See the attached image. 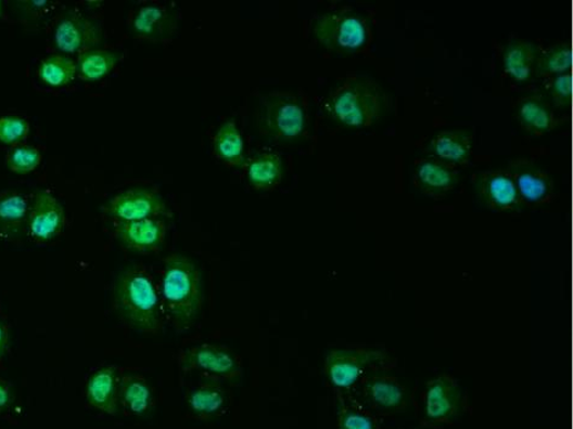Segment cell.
Wrapping results in <instances>:
<instances>
[{
  "label": "cell",
  "instance_id": "6da1fadb",
  "mask_svg": "<svg viewBox=\"0 0 573 429\" xmlns=\"http://www.w3.org/2000/svg\"><path fill=\"white\" fill-rule=\"evenodd\" d=\"M162 296L166 315L177 330L189 329L203 307V284L194 261L182 255L164 260Z\"/></svg>",
  "mask_w": 573,
  "mask_h": 429
},
{
  "label": "cell",
  "instance_id": "7a4b0ae2",
  "mask_svg": "<svg viewBox=\"0 0 573 429\" xmlns=\"http://www.w3.org/2000/svg\"><path fill=\"white\" fill-rule=\"evenodd\" d=\"M113 300L119 316L132 328L148 334L162 332L158 292L148 270L125 268L114 282Z\"/></svg>",
  "mask_w": 573,
  "mask_h": 429
},
{
  "label": "cell",
  "instance_id": "3957f363",
  "mask_svg": "<svg viewBox=\"0 0 573 429\" xmlns=\"http://www.w3.org/2000/svg\"><path fill=\"white\" fill-rule=\"evenodd\" d=\"M326 110L331 119L347 128H370L383 112L382 92L367 79L348 78L331 91Z\"/></svg>",
  "mask_w": 573,
  "mask_h": 429
},
{
  "label": "cell",
  "instance_id": "277c9868",
  "mask_svg": "<svg viewBox=\"0 0 573 429\" xmlns=\"http://www.w3.org/2000/svg\"><path fill=\"white\" fill-rule=\"evenodd\" d=\"M308 115L304 102L291 93H270L259 104L257 127L270 141L294 142L307 130Z\"/></svg>",
  "mask_w": 573,
  "mask_h": 429
},
{
  "label": "cell",
  "instance_id": "5b68a950",
  "mask_svg": "<svg viewBox=\"0 0 573 429\" xmlns=\"http://www.w3.org/2000/svg\"><path fill=\"white\" fill-rule=\"evenodd\" d=\"M313 35L319 44L338 54H356L369 44L371 29L368 21L349 9L333 12L317 18Z\"/></svg>",
  "mask_w": 573,
  "mask_h": 429
},
{
  "label": "cell",
  "instance_id": "8992f818",
  "mask_svg": "<svg viewBox=\"0 0 573 429\" xmlns=\"http://www.w3.org/2000/svg\"><path fill=\"white\" fill-rule=\"evenodd\" d=\"M390 366L387 353L380 350H332L326 359V374L340 392L358 385L370 372Z\"/></svg>",
  "mask_w": 573,
  "mask_h": 429
},
{
  "label": "cell",
  "instance_id": "52a82bcc",
  "mask_svg": "<svg viewBox=\"0 0 573 429\" xmlns=\"http://www.w3.org/2000/svg\"><path fill=\"white\" fill-rule=\"evenodd\" d=\"M179 366L184 373L198 372L235 384L241 381L243 375L237 354L217 343L205 342L183 350L179 355Z\"/></svg>",
  "mask_w": 573,
  "mask_h": 429
},
{
  "label": "cell",
  "instance_id": "ba28073f",
  "mask_svg": "<svg viewBox=\"0 0 573 429\" xmlns=\"http://www.w3.org/2000/svg\"><path fill=\"white\" fill-rule=\"evenodd\" d=\"M102 212L113 222H133L171 216L158 191L140 186L114 195L103 205Z\"/></svg>",
  "mask_w": 573,
  "mask_h": 429
},
{
  "label": "cell",
  "instance_id": "9c48e42d",
  "mask_svg": "<svg viewBox=\"0 0 573 429\" xmlns=\"http://www.w3.org/2000/svg\"><path fill=\"white\" fill-rule=\"evenodd\" d=\"M390 366L370 372L360 381L365 401L381 413H399L408 406V391L397 378L389 373Z\"/></svg>",
  "mask_w": 573,
  "mask_h": 429
},
{
  "label": "cell",
  "instance_id": "30bf717a",
  "mask_svg": "<svg viewBox=\"0 0 573 429\" xmlns=\"http://www.w3.org/2000/svg\"><path fill=\"white\" fill-rule=\"evenodd\" d=\"M424 420L431 426H442L455 420L461 411L460 386L449 375L436 376L425 386Z\"/></svg>",
  "mask_w": 573,
  "mask_h": 429
},
{
  "label": "cell",
  "instance_id": "8fae6325",
  "mask_svg": "<svg viewBox=\"0 0 573 429\" xmlns=\"http://www.w3.org/2000/svg\"><path fill=\"white\" fill-rule=\"evenodd\" d=\"M475 192L483 204L497 212H520L526 206L517 190L512 176L506 170L479 173Z\"/></svg>",
  "mask_w": 573,
  "mask_h": 429
},
{
  "label": "cell",
  "instance_id": "7c38bea8",
  "mask_svg": "<svg viewBox=\"0 0 573 429\" xmlns=\"http://www.w3.org/2000/svg\"><path fill=\"white\" fill-rule=\"evenodd\" d=\"M102 28L96 20L67 14L59 21L54 34L58 50L67 55L85 54L102 43Z\"/></svg>",
  "mask_w": 573,
  "mask_h": 429
},
{
  "label": "cell",
  "instance_id": "4fadbf2b",
  "mask_svg": "<svg viewBox=\"0 0 573 429\" xmlns=\"http://www.w3.org/2000/svg\"><path fill=\"white\" fill-rule=\"evenodd\" d=\"M114 236L133 253L158 252L165 244L168 226L163 219H143L133 222H113Z\"/></svg>",
  "mask_w": 573,
  "mask_h": 429
},
{
  "label": "cell",
  "instance_id": "5bb4252c",
  "mask_svg": "<svg viewBox=\"0 0 573 429\" xmlns=\"http://www.w3.org/2000/svg\"><path fill=\"white\" fill-rule=\"evenodd\" d=\"M66 225V213L64 206L49 192L38 191L29 207L27 229L30 237L38 243L58 237Z\"/></svg>",
  "mask_w": 573,
  "mask_h": 429
},
{
  "label": "cell",
  "instance_id": "9a60e30c",
  "mask_svg": "<svg viewBox=\"0 0 573 429\" xmlns=\"http://www.w3.org/2000/svg\"><path fill=\"white\" fill-rule=\"evenodd\" d=\"M507 171L512 176L525 205L542 206L553 200L555 182L535 162L518 159L509 164Z\"/></svg>",
  "mask_w": 573,
  "mask_h": 429
},
{
  "label": "cell",
  "instance_id": "2e32d148",
  "mask_svg": "<svg viewBox=\"0 0 573 429\" xmlns=\"http://www.w3.org/2000/svg\"><path fill=\"white\" fill-rule=\"evenodd\" d=\"M179 14L170 8L151 4L138 10L131 21L133 37L150 41L171 39L179 30Z\"/></svg>",
  "mask_w": 573,
  "mask_h": 429
},
{
  "label": "cell",
  "instance_id": "e0dca14e",
  "mask_svg": "<svg viewBox=\"0 0 573 429\" xmlns=\"http://www.w3.org/2000/svg\"><path fill=\"white\" fill-rule=\"evenodd\" d=\"M413 183L417 190L431 197L449 194L460 183L456 167L435 158L417 161L413 169Z\"/></svg>",
  "mask_w": 573,
  "mask_h": 429
},
{
  "label": "cell",
  "instance_id": "ac0fdd59",
  "mask_svg": "<svg viewBox=\"0 0 573 429\" xmlns=\"http://www.w3.org/2000/svg\"><path fill=\"white\" fill-rule=\"evenodd\" d=\"M186 401L194 416L212 420L226 410L227 393L222 380L202 375V380L187 393Z\"/></svg>",
  "mask_w": 573,
  "mask_h": 429
},
{
  "label": "cell",
  "instance_id": "d6986e66",
  "mask_svg": "<svg viewBox=\"0 0 573 429\" xmlns=\"http://www.w3.org/2000/svg\"><path fill=\"white\" fill-rule=\"evenodd\" d=\"M87 401L101 413L116 416L119 413V375L116 366H102L87 384Z\"/></svg>",
  "mask_w": 573,
  "mask_h": 429
},
{
  "label": "cell",
  "instance_id": "ffe728a7",
  "mask_svg": "<svg viewBox=\"0 0 573 429\" xmlns=\"http://www.w3.org/2000/svg\"><path fill=\"white\" fill-rule=\"evenodd\" d=\"M473 135L464 130H446L436 133L429 144L432 158L454 167L471 160Z\"/></svg>",
  "mask_w": 573,
  "mask_h": 429
},
{
  "label": "cell",
  "instance_id": "44dd1931",
  "mask_svg": "<svg viewBox=\"0 0 573 429\" xmlns=\"http://www.w3.org/2000/svg\"><path fill=\"white\" fill-rule=\"evenodd\" d=\"M517 119L525 132L533 135L549 133L559 125L550 104L540 95H529L517 104Z\"/></svg>",
  "mask_w": 573,
  "mask_h": 429
},
{
  "label": "cell",
  "instance_id": "7402d4cb",
  "mask_svg": "<svg viewBox=\"0 0 573 429\" xmlns=\"http://www.w3.org/2000/svg\"><path fill=\"white\" fill-rule=\"evenodd\" d=\"M119 404L133 416H144L152 411V387L141 374L127 373L119 376Z\"/></svg>",
  "mask_w": 573,
  "mask_h": 429
},
{
  "label": "cell",
  "instance_id": "603a6c76",
  "mask_svg": "<svg viewBox=\"0 0 573 429\" xmlns=\"http://www.w3.org/2000/svg\"><path fill=\"white\" fill-rule=\"evenodd\" d=\"M539 48L527 40H515L504 51V70L506 75L518 82L530 81L535 75Z\"/></svg>",
  "mask_w": 573,
  "mask_h": 429
},
{
  "label": "cell",
  "instance_id": "cb8c5ba5",
  "mask_svg": "<svg viewBox=\"0 0 573 429\" xmlns=\"http://www.w3.org/2000/svg\"><path fill=\"white\" fill-rule=\"evenodd\" d=\"M250 184L257 191H270L283 180L284 165L275 153H260L246 162Z\"/></svg>",
  "mask_w": 573,
  "mask_h": 429
},
{
  "label": "cell",
  "instance_id": "d4e9b609",
  "mask_svg": "<svg viewBox=\"0 0 573 429\" xmlns=\"http://www.w3.org/2000/svg\"><path fill=\"white\" fill-rule=\"evenodd\" d=\"M28 213V203L23 194H0V236L12 238L23 232L27 225Z\"/></svg>",
  "mask_w": 573,
  "mask_h": 429
},
{
  "label": "cell",
  "instance_id": "484cf974",
  "mask_svg": "<svg viewBox=\"0 0 573 429\" xmlns=\"http://www.w3.org/2000/svg\"><path fill=\"white\" fill-rule=\"evenodd\" d=\"M215 154L228 166L243 169L246 166L244 142L234 120L221 125L214 138Z\"/></svg>",
  "mask_w": 573,
  "mask_h": 429
},
{
  "label": "cell",
  "instance_id": "4316f807",
  "mask_svg": "<svg viewBox=\"0 0 573 429\" xmlns=\"http://www.w3.org/2000/svg\"><path fill=\"white\" fill-rule=\"evenodd\" d=\"M122 60L117 51L93 49L79 55L77 75L85 81H99L109 76Z\"/></svg>",
  "mask_w": 573,
  "mask_h": 429
},
{
  "label": "cell",
  "instance_id": "83f0119b",
  "mask_svg": "<svg viewBox=\"0 0 573 429\" xmlns=\"http://www.w3.org/2000/svg\"><path fill=\"white\" fill-rule=\"evenodd\" d=\"M379 420L345 392L338 391V429H379Z\"/></svg>",
  "mask_w": 573,
  "mask_h": 429
},
{
  "label": "cell",
  "instance_id": "f1b7e54d",
  "mask_svg": "<svg viewBox=\"0 0 573 429\" xmlns=\"http://www.w3.org/2000/svg\"><path fill=\"white\" fill-rule=\"evenodd\" d=\"M573 65V48L570 43H558L540 50L535 73L546 79L571 72Z\"/></svg>",
  "mask_w": 573,
  "mask_h": 429
},
{
  "label": "cell",
  "instance_id": "f546056e",
  "mask_svg": "<svg viewBox=\"0 0 573 429\" xmlns=\"http://www.w3.org/2000/svg\"><path fill=\"white\" fill-rule=\"evenodd\" d=\"M77 76V62L66 55H51L40 62L38 77L47 86L61 88L69 86Z\"/></svg>",
  "mask_w": 573,
  "mask_h": 429
},
{
  "label": "cell",
  "instance_id": "4dcf8cb0",
  "mask_svg": "<svg viewBox=\"0 0 573 429\" xmlns=\"http://www.w3.org/2000/svg\"><path fill=\"white\" fill-rule=\"evenodd\" d=\"M41 153L33 145H17L7 155V166L15 174L34 172L41 164Z\"/></svg>",
  "mask_w": 573,
  "mask_h": 429
},
{
  "label": "cell",
  "instance_id": "1f68e13d",
  "mask_svg": "<svg viewBox=\"0 0 573 429\" xmlns=\"http://www.w3.org/2000/svg\"><path fill=\"white\" fill-rule=\"evenodd\" d=\"M29 123L20 117L4 115L0 117V143L17 146L26 143L29 135Z\"/></svg>",
  "mask_w": 573,
  "mask_h": 429
},
{
  "label": "cell",
  "instance_id": "d6a6232c",
  "mask_svg": "<svg viewBox=\"0 0 573 429\" xmlns=\"http://www.w3.org/2000/svg\"><path fill=\"white\" fill-rule=\"evenodd\" d=\"M546 89L551 102L556 107L565 108L571 106L573 98V78L572 73L559 75L547 79Z\"/></svg>",
  "mask_w": 573,
  "mask_h": 429
},
{
  "label": "cell",
  "instance_id": "836d02e7",
  "mask_svg": "<svg viewBox=\"0 0 573 429\" xmlns=\"http://www.w3.org/2000/svg\"><path fill=\"white\" fill-rule=\"evenodd\" d=\"M13 402V393L10 386L0 380V414L4 413Z\"/></svg>",
  "mask_w": 573,
  "mask_h": 429
},
{
  "label": "cell",
  "instance_id": "e575fe53",
  "mask_svg": "<svg viewBox=\"0 0 573 429\" xmlns=\"http://www.w3.org/2000/svg\"><path fill=\"white\" fill-rule=\"evenodd\" d=\"M9 348V328L7 323L0 320V361L4 359V355Z\"/></svg>",
  "mask_w": 573,
  "mask_h": 429
},
{
  "label": "cell",
  "instance_id": "d590c367",
  "mask_svg": "<svg viewBox=\"0 0 573 429\" xmlns=\"http://www.w3.org/2000/svg\"><path fill=\"white\" fill-rule=\"evenodd\" d=\"M4 14L3 2H0V17Z\"/></svg>",
  "mask_w": 573,
  "mask_h": 429
}]
</instances>
